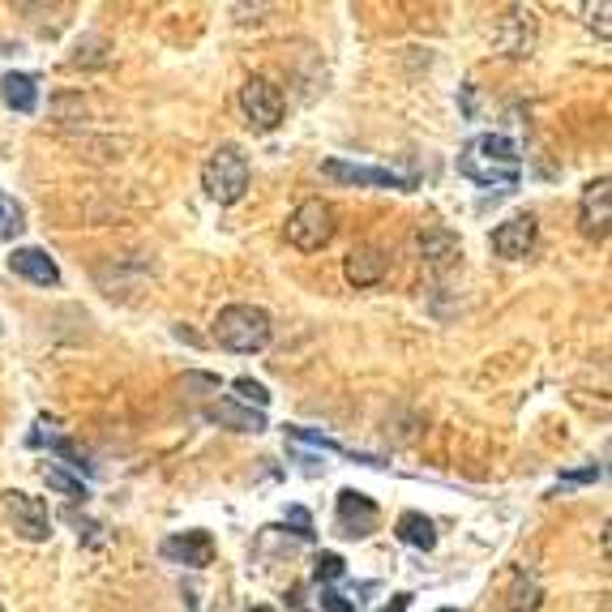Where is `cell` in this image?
Wrapping results in <instances>:
<instances>
[{"mask_svg": "<svg viewBox=\"0 0 612 612\" xmlns=\"http://www.w3.org/2000/svg\"><path fill=\"white\" fill-rule=\"evenodd\" d=\"M0 98H4L13 112L31 116L34 107H39V86H34L31 73H4V77H0Z\"/></svg>", "mask_w": 612, "mask_h": 612, "instance_id": "obj_14", "label": "cell"}, {"mask_svg": "<svg viewBox=\"0 0 612 612\" xmlns=\"http://www.w3.org/2000/svg\"><path fill=\"white\" fill-rule=\"evenodd\" d=\"M4 510H9V518H13V531H18L22 540L39 544V540H48V536H52V518H48V506H43L39 497H31V492H22V488H9V492H4Z\"/></svg>", "mask_w": 612, "mask_h": 612, "instance_id": "obj_7", "label": "cell"}, {"mask_svg": "<svg viewBox=\"0 0 612 612\" xmlns=\"http://www.w3.org/2000/svg\"><path fill=\"white\" fill-rule=\"evenodd\" d=\"M270 334H274L270 313L258 309V304H227V309H219L215 325H210V339L236 355L261 352L270 343Z\"/></svg>", "mask_w": 612, "mask_h": 612, "instance_id": "obj_2", "label": "cell"}, {"mask_svg": "<svg viewBox=\"0 0 612 612\" xmlns=\"http://www.w3.org/2000/svg\"><path fill=\"white\" fill-rule=\"evenodd\" d=\"M231 390H236V398H240V403H249V407H258V412L270 407V390L261 386V382H253V377H236Z\"/></svg>", "mask_w": 612, "mask_h": 612, "instance_id": "obj_18", "label": "cell"}, {"mask_svg": "<svg viewBox=\"0 0 612 612\" xmlns=\"http://www.w3.org/2000/svg\"><path fill=\"white\" fill-rule=\"evenodd\" d=\"M407 604H412V595H394V604L386 612H407Z\"/></svg>", "mask_w": 612, "mask_h": 612, "instance_id": "obj_24", "label": "cell"}, {"mask_svg": "<svg viewBox=\"0 0 612 612\" xmlns=\"http://www.w3.org/2000/svg\"><path fill=\"white\" fill-rule=\"evenodd\" d=\"M240 107H245V116H249L253 129L261 133L279 129V121H283V91L270 77H249L240 86Z\"/></svg>", "mask_w": 612, "mask_h": 612, "instance_id": "obj_5", "label": "cell"}, {"mask_svg": "<svg viewBox=\"0 0 612 612\" xmlns=\"http://www.w3.org/2000/svg\"><path fill=\"white\" fill-rule=\"evenodd\" d=\"M322 612H355V604L348 595H339L334 587H325L322 591Z\"/></svg>", "mask_w": 612, "mask_h": 612, "instance_id": "obj_21", "label": "cell"}, {"mask_svg": "<svg viewBox=\"0 0 612 612\" xmlns=\"http://www.w3.org/2000/svg\"><path fill=\"white\" fill-rule=\"evenodd\" d=\"M322 172L330 180H343V185H369V189H416L412 176H398L390 167H364V163H343V159H325Z\"/></svg>", "mask_w": 612, "mask_h": 612, "instance_id": "obj_8", "label": "cell"}, {"mask_svg": "<svg viewBox=\"0 0 612 612\" xmlns=\"http://www.w3.org/2000/svg\"><path fill=\"white\" fill-rule=\"evenodd\" d=\"M201 185L219 206H236L240 197L249 194V159L236 146H219L201 167Z\"/></svg>", "mask_w": 612, "mask_h": 612, "instance_id": "obj_4", "label": "cell"}, {"mask_svg": "<svg viewBox=\"0 0 612 612\" xmlns=\"http://www.w3.org/2000/svg\"><path fill=\"white\" fill-rule=\"evenodd\" d=\"M612 180L609 176H595L587 189H582V201H579V227L582 236L591 240H604L609 236V219H612Z\"/></svg>", "mask_w": 612, "mask_h": 612, "instance_id": "obj_9", "label": "cell"}, {"mask_svg": "<svg viewBox=\"0 0 612 612\" xmlns=\"http://www.w3.org/2000/svg\"><path fill=\"white\" fill-rule=\"evenodd\" d=\"M210 419H219V424H231V428H240V433H261L266 428V416L261 412H240V407H210Z\"/></svg>", "mask_w": 612, "mask_h": 612, "instance_id": "obj_17", "label": "cell"}, {"mask_svg": "<svg viewBox=\"0 0 612 612\" xmlns=\"http://www.w3.org/2000/svg\"><path fill=\"white\" fill-rule=\"evenodd\" d=\"M288 518L295 522V536L300 540H313V518H309V510H300V506H291Z\"/></svg>", "mask_w": 612, "mask_h": 612, "instance_id": "obj_22", "label": "cell"}, {"mask_svg": "<svg viewBox=\"0 0 612 612\" xmlns=\"http://www.w3.org/2000/svg\"><path fill=\"white\" fill-rule=\"evenodd\" d=\"M313 574H318V582H339L343 574H348V561H343L339 552H318Z\"/></svg>", "mask_w": 612, "mask_h": 612, "instance_id": "obj_20", "label": "cell"}, {"mask_svg": "<svg viewBox=\"0 0 612 612\" xmlns=\"http://www.w3.org/2000/svg\"><path fill=\"white\" fill-rule=\"evenodd\" d=\"M419 258H424V266H433V270H446L458 258V240H454L450 231H424L419 236Z\"/></svg>", "mask_w": 612, "mask_h": 612, "instance_id": "obj_16", "label": "cell"}, {"mask_svg": "<svg viewBox=\"0 0 612 612\" xmlns=\"http://www.w3.org/2000/svg\"><path fill=\"white\" fill-rule=\"evenodd\" d=\"M43 480H48V488H56V492H65V497H73V501H82L86 497V484L82 480H73V476H65L61 467H43Z\"/></svg>", "mask_w": 612, "mask_h": 612, "instance_id": "obj_19", "label": "cell"}, {"mask_svg": "<svg viewBox=\"0 0 612 612\" xmlns=\"http://www.w3.org/2000/svg\"><path fill=\"white\" fill-rule=\"evenodd\" d=\"M386 253L382 249H373V245H360L348 253V266H343V274H348V283L355 288H373V283H382L386 279Z\"/></svg>", "mask_w": 612, "mask_h": 612, "instance_id": "obj_13", "label": "cell"}, {"mask_svg": "<svg viewBox=\"0 0 612 612\" xmlns=\"http://www.w3.org/2000/svg\"><path fill=\"white\" fill-rule=\"evenodd\" d=\"M334 231H339L334 206L322 201V197H309V201H300V206L291 210L288 245L291 249H300V253H318V249H325V245L334 240Z\"/></svg>", "mask_w": 612, "mask_h": 612, "instance_id": "obj_3", "label": "cell"}, {"mask_svg": "<svg viewBox=\"0 0 612 612\" xmlns=\"http://www.w3.org/2000/svg\"><path fill=\"white\" fill-rule=\"evenodd\" d=\"M163 557L176 561V566L206 570V566L215 561V536H210V531H180V536L163 540Z\"/></svg>", "mask_w": 612, "mask_h": 612, "instance_id": "obj_11", "label": "cell"}, {"mask_svg": "<svg viewBox=\"0 0 612 612\" xmlns=\"http://www.w3.org/2000/svg\"><path fill=\"white\" fill-rule=\"evenodd\" d=\"M9 270H13V274H22V279L34 283V288H56V283H61V266L52 261L48 249H34V245H27V249H13Z\"/></svg>", "mask_w": 612, "mask_h": 612, "instance_id": "obj_12", "label": "cell"}, {"mask_svg": "<svg viewBox=\"0 0 612 612\" xmlns=\"http://www.w3.org/2000/svg\"><path fill=\"white\" fill-rule=\"evenodd\" d=\"M394 536H398L403 544L419 548V552H433V548H437V527H433V518L416 515V510H407V515L394 522Z\"/></svg>", "mask_w": 612, "mask_h": 612, "instance_id": "obj_15", "label": "cell"}, {"mask_svg": "<svg viewBox=\"0 0 612 612\" xmlns=\"http://www.w3.org/2000/svg\"><path fill=\"white\" fill-rule=\"evenodd\" d=\"M536 215H515L506 224L492 231V253L506 261H522L531 249H536Z\"/></svg>", "mask_w": 612, "mask_h": 612, "instance_id": "obj_10", "label": "cell"}, {"mask_svg": "<svg viewBox=\"0 0 612 612\" xmlns=\"http://www.w3.org/2000/svg\"><path fill=\"white\" fill-rule=\"evenodd\" d=\"M0 612H4V609H0Z\"/></svg>", "mask_w": 612, "mask_h": 612, "instance_id": "obj_27", "label": "cell"}, {"mask_svg": "<svg viewBox=\"0 0 612 612\" xmlns=\"http://www.w3.org/2000/svg\"><path fill=\"white\" fill-rule=\"evenodd\" d=\"M249 612H274V609H249Z\"/></svg>", "mask_w": 612, "mask_h": 612, "instance_id": "obj_25", "label": "cell"}, {"mask_svg": "<svg viewBox=\"0 0 612 612\" xmlns=\"http://www.w3.org/2000/svg\"><path fill=\"white\" fill-rule=\"evenodd\" d=\"M442 612H454V609H442Z\"/></svg>", "mask_w": 612, "mask_h": 612, "instance_id": "obj_26", "label": "cell"}, {"mask_svg": "<svg viewBox=\"0 0 612 612\" xmlns=\"http://www.w3.org/2000/svg\"><path fill=\"white\" fill-rule=\"evenodd\" d=\"M600 476V467H587V471H574V476H561V484H587Z\"/></svg>", "mask_w": 612, "mask_h": 612, "instance_id": "obj_23", "label": "cell"}, {"mask_svg": "<svg viewBox=\"0 0 612 612\" xmlns=\"http://www.w3.org/2000/svg\"><path fill=\"white\" fill-rule=\"evenodd\" d=\"M458 172L467 180H476L484 189H515L522 159H518V146L506 133H480L463 146L458 155Z\"/></svg>", "mask_w": 612, "mask_h": 612, "instance_id": "obj_1", "label": "cell"}, {"mask_svg": "<svg viewBox=\"0 0 612 612\" xmlns=\"http://www.w3.org/2000/svg\"><path fill=\"white\" fill-rule=\"evenodd\" d=\"M377 501L369 497V492H360V488H343L339 492V510H334V527H339V536H348V540H364V536H373L377 531Z\"/></svg>", "mask_w": 612, "mask_h": 612, "instance_id": "obj_6", "label": "cell"}]
</instances>
